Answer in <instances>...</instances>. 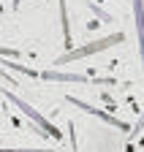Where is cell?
I'll use <instances>...</instances> for the list:
<instances>
[{"instance_id": "cell-1", "label": "cell", "mask_w": 144, "mask_h": 152, "mask_svg": "<svg viewBox=\"0 0 144 152\" xmlns=\"http://www.w3.org/2000/svg\"><path fill=\"white\" fill-rule=\"evenodd\" d=\"M122 41H125V35H122V33H112V35H106V38H95V41H90V44H84V46L68 49L65 54H60L57 60H55V65H68V63H74V60H82V57L101 54V52L112 49V46H117V44H122Z\"/></svg>"}, {"instance_id": "cell-2", "label": "cell", "mask_w": 144, "mask_h": 152, "mask_svg": "<svg viewBox=\"0 0 144 152\" xmlns=\"http://www.w3.org/2000/svg\"><path fill=\"white\" fill-rule=\"evenodd\" d=\"M6 98H8V101H11L16 109H19V111L25 114V117H30L35 125H38V133H41V136H46V139H55V141L60 139V130H57L55 125H52V122L44 117V114H38V111H35V109H33L27 101H22L19 95H14V92H8V90H6Z\"/></svg>"}, {"instance_id": "cell-3", "label": "cell", "mask_w": 144, "mask_h": 152, "mask_svg": "<svg viewBox=\"0 0 144 152\" xmlns=\"http://www.w3.org/2000/svg\"><path fill=\"white\" fill-rule=\"evenodd\" d=\"M65 101H68L71 106L82 109L84 114H93V117H98V120H101V122H106V125H112V128H117V130H125V133H131V125L125 122V120H117V117H112V114H106L103 109H95V106H90V103H84V101L74 98V95H68Z\"/></svg>"}, {"instance_id": "cell-4", "label": "cell", "mask_w": 144, "mask_h": 152, "mask_svg": "<svg viewBox=\"0 0 144 152\" xmlns=\"http://www.w3.org/2000/svg\"><path fill=\"white\" fill-rule=\"evenodd\" d=\"M44 82H71V84H90V76H82V73H60V71H41L38 73Z\"/></svg>"}, {"instance_id": "cell-5", "label": "cell", "mask_w": 144, "mask_h": 152, "mask_svg": "<svg viewBox=\"0 0 144 152\" xmlns=\"http://www.w3.org/2000/svg\"><path fill=\"white\" fill-rule=\"evenodd\" d=\"M133 16H136V35H139V60L144 71V0H133Z\"/></svg>"}, {"instance_id": "cell-6", "label": "cell", "mask_w": 144, "mask_h": 152, "mask_svg": "<svg viewBox=\"0 0 144 152\" xmlns=\"http://www.w3.org/2000/svg\"><path fill=\"white\" fill-rule=\"evenodd\" d=\"M60 19H63V35H65V46L74 49V38H71V22H68V8L65 0H60Z\"/></svg>"}, {"instance_id": "cell-7", "label": "cell", "mask_w": 144, "mask_h": 152, "mask_svg": "<svg viewBox=\"0 0 144 152\" xmlns=\"http://www.w3.org/2000/svg\"><path fill=\"white\" fill-rule=\"evenodd\" d=\"M141 130H144V111H141V117H139L136 128H131V136H136V133H141Z\"/></svg>"}, {"instance_id": "cell-8", "label": "cell", "mask_w": 144, "mask_h": 152, "mask_svg": "<svg viewBox=\"0 0 144 152\" xmlns=\"http://www.w3.org/2000/svg\"><path fill=\"white\" fill-rule=\"evenodd\" d=\"M0 54H6V57H16L19 52H16V49H8V46H0Z\"/></svg>"}, {"instance_id": "cell-9", "label": "cell", "mask_w": 144, "mask_h": 152, "mask_svg": "<svg viewBox=\"0 0 144 152\" xmlns=\"http://www.w3.org/2000/svg\"><path fill=\"white\" fill-rule=\"evenodd\" d=\"M0 152H55V149H0Z\"/></svg>"}, {"instance_id": "cell-10", "label": "cell", "mask_w": 144, "mask_h": 152, "mask_svg": "<svg viewBox=\"0 0 144 152\" xmlns=\"http://www.w3.org/2000/svg\"><path fill=\"white\" fill-rule=\"evenodd\" d=\"M19 3H22V0H14V8H16V6H19Z\"/></svg>"}]
</instances>
